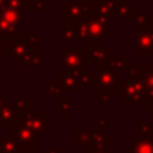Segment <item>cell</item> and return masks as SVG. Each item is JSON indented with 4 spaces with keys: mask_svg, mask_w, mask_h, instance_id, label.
<instances>
[{
    "mask_svg": "<svg viewBox=\"0 0 153 153\" xmlns=\"http://www.w3.org/2000/svg\"><path fill=\"white\" fill-rule=\"evenodd\" d=\"M13 140L16 141L19 149L23 153H31L36 148V140H35V133L30 130L28 128L23 126L16 128L13 133Z\"/></svg>",
    "mask_w": 153,
    "mask_h": 153,
    "instance_id": "obj_1",
    "label": "cell"
},
{
    "mask_svg": "<svg viewBox=\"0 0 153 153\" xmlns=\"http://www.w3.org/2000/svg\"><path fill=\"white\" fill-rule=\"evenodd\" d=\"M128 152L129 153H153V140L151 137H148V136L138 138L132 146H129Z\"/></svg>",
    "mask_w": 153,
    "mask_h": 153,
    "instance_id": "obj_2",
    "label": "cell"
},
{
    "mask_svg": "<svg viewBox=\"0 0 153 153\" xmlns=\"http://www.w3.org/2000/svg\"><path fill=\"white\" fill-rule=\"evenodd\" d=\"M94 133L91 129H76L74 132V145H89L93 143V138H94Z\"/></svg>",
    "mask_w": 153,
    "mask_h": 153,
    "instance_id": "obj_3",
    "label": "cell"
},
{
    "mask_svg": "<svg viewBox=\"0 0 153 153\" xmlns=\"http://www.w3.org/2000/svg\"><path fill=\"white\" fill-rule=\"evenodd\" d=\"M19 146L12 137H1L0 138V153H19Z\"/></svg>",
    "mask_w": 153,
    "mask_h": 153,
    "instance_id": "obj_4",
    "label": "cell"
},
{
    "mask_svg": "<svg viewBox=\"0 0 153 153\" xmlns=\"http://www.w3.org/2000/svg\"><path fill=\"white\" fill-rule=\"evenodd\" d=\"M152 129H153V126L149 122H137V124L134 125V134L145 137V136L149 134V132H151Z\"/></svg>",
    "mask_w": 153,
    "mask_h": 153,
    "instance_id": "obj_5",
    "label": "cell"
},
{
    "mask_svg": "<svg viewBox=\"0 0 153 153\" xmlns=\"http://www.w3.org/2000/svg\"><path fill=\"white\" fill-rule=\"evenodd\" d=\"M98 125H100V130H105L110 128V118L109 117H102L98 121Z\"/></svg>",
    "mask_w": 153,
    "mask_h": 153,
    "instance_id": "obj_6",
    "label": "cell"
},
{
    "mask_svg": "<svg viewBox=\"0 0 153 153\" xmlns=\"http://www.w3.org/2000/svg\"><path fill=\"white\" fill-rule=\"evenodd\" d=\"M148 116L153 118V100L148 101Z\"/></svg>",
    "mask_w": 153,
    "mask_h": 153,
    "instance_id": "obj_7",
    "label": "cell"
}]
</instances>
